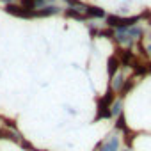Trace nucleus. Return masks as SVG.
<instances>
[{
  "label": "nucleus",
  "instance_id": "obj_11",
  "mask_svg": "<svg viewBox=\"0 0 151 151\" xmlns=\"http://www.w3.org/2000/svg\"><path fill=\"white\" fill-rule=\"evenodd\" d=\"M124 151H130V149H124Z\"/></svg>",
  "mask_w": 151,
  "mask_h": 151
},
{
  "label": "nucleus",
  "instance_id": "obj_1",
  "mask_svg": "<svg viewBox=\"0 0 151 151\" xmlns=\"http://www.w3.org/2000/svg\"><path fill=\"white\" fill-rule=\"evenodd\" d=\"M109 22V27H116V29H121V27H133V23L139 22V18H121V16H109L107 18Z\"/></svg>",
  "mask_w": 151,
  "mask_h": 151
},
{
  "label": "nucleus",
  "instance_id": "obj_7",
  "mask_svg": "<svg viewBox=\"0 0 151 151\" xmlns=\"http://www.w3.org/2000/svg\"><path fill=\"white\" fill-rule=\"evenodd\" d=\"M123 82H124V80H123V75H119V73H117V75H116V77H114V82H112V87H114L116 91H119V89L123 87Z\"/></svg>",
  "mask_w": 151,
  "mask_h": 151
},
{
  "label": "nucleus",
  "instance_id": "obj_3",
  "mask_svg": "<svg viewBox=\"0 0 151 151\" xmlns=\"http://www.w3.org/2000/svg\"><path fill=\"white\" fill-rule=\"evenodd\" d=\"M86 18H105V11L103 9H100V7H87L86 6Z\"/></svg>",
  "mask_w": 151,
  "mask_h": 151
},
{
  "label": "nucleus",
  "instance_id": "obj_9",
  "mask_svg": "<svg viewBox=\"0 0 151 151\" xmlns=\"http://www.w3.org/2000/svg\"><path fill=\"white\" fill-rule=\"evenodd\" d=\"M0 2H4V4H7V6H11V4L14 2V0H0Z\"/></svg>",
  "mask_w": 151,
  "mask_h": 151
},
{
  "label": "nucleus",
  "instance_id": "obj_6",
  "mask_svg": "<svg viewBox=\"0 0 151 151\" xmlns=\"http://www.w3.org/2000/svg\"><path fill=\"white\" fill-rule=\"evenodd\" d=\"M124 32H126V34H128L132 39H133V37H139V36H142V29H139V27H128Z\"/></svg>",
  "mask_w": 151,
  "mask_h": 151
},
{
  "label": "nucleus",
  "instance_id": "obj_8",
  "mask_svg": "<svg viewBox=\"0 0 151 151\" xmlns=\"http://www.w3.org/2000/svg\"><path fill=\"white\" fill-rule=\"evenodd\" d=\"M121 107H123V103L117 100V101L112 105V109H110V116H119V114H121Z\"/></svg>",
  "mask_w": 151,
  "mask_h": 151
},
{
  "label": "nucleus",
  "instance_id": "obj_10",
  "mask_svg": "<svg viewBox=\"0 0 151 151\" xmlns=\"http://www.w3.org/2000/svg\"><path fill=\"white\" fill-rule=\"evenodd\" d=\"M147 52H149V53H151V45H149V46H147Z\"/></svg>",
  "mask_w": 151,
  "mask_h": 151
},
{
  "label": "nucleus",
  "instance_id": "obj_5",
  "mask_svg": "<svg viewBox=\"0 0 151 151\" xmlns=\"http://www.w3.org/2000/svg\"><path fill=\"white\" fill-rule=\"evenodd\" d=\"M116 41L121 43V45H124V46H132V43H133V39L126 32H116Z\"/></svg>",
  "mask_w": 151,
  "mask_h": 151
},
{
  "label": "nucleus",
  "instance_id": "obj_4",
  "mask_svg": "<svg viewBox=\"0 0 151 151\" xmlns=\"http://www.w3.org/2000/svg\"><path fill=\"white\" fill-rule=\"evenodd\" d=\"M117 146H119V139L117 137H110V140L105 142L100 151H117Z\"/></svg>",
  "mask_w": 151,
  "mask_h": 151
},
{
  "label": "nucleus",
  "instance_id": "obj_2",
  "mask_svg": "<svg viewBox=\"0 0 151 151\" xmlns=\"http://www.w3.org/2000/svg\"><path fill=\"white\" fill-rule=\"evenodd\" d=\"M60 11L62 9L59 6H45L39 11H34V16H53V14H59Z\"/></svg>",
  "mask_w": 151,
  "mask_h": 151
}]
</instances>
